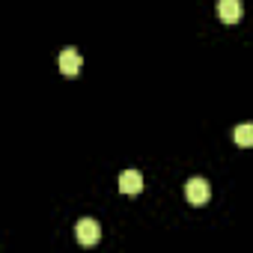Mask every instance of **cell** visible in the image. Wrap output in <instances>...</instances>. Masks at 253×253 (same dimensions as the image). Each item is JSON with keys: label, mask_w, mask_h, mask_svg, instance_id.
Here are the masks:
<instances>
[{"label": "cell", "mask_w": 253, "mask_h": 253, "mask_svg": "<svg viewBox=\"0 0 253 253\" xmlns=\"http://www.w3.org/2000/svg\"><path fill=\"white\" fill-rule=\"evenodd\" d=\"M185 197H188V203L191 206H206L209 203V197H211V188H209V182L206 179H191V182H185Z\"/></svg>", "instance_id": "obj_1"}, {"label": "cell", "mask_w": 253, "mask_h": 253, "mask_svg": "<svg viewBox=\"0 0 253 253\" xmlns=\"http://www.w3.org/2000/svg\"><path fill=\"white\" fill-rule=\"evenodd\" d=\"M75 235H78V241H81L84 247H92V244H98V238H101V226H98L92 217H84V220H78Z\"/></svg>", "instance_id": "obj_2"}, {"label": "cell", "mask_w": 253, "mask_h": 253, "mask_svg": "<svg viewBox=\"0 0 253 253\" xmlns=\"http://www.w3.org/2000/svg\"><path fill=\"white\" fill-rule=\"evenodd\" d=\"M217 15L223 24H238L244 18V6H241V0H220L217 3Z\"/></svg>", "instance_id": "obj_3"}, {"label": "cell", "mask_w": 253, "mask_h": 253, "mask_svg": "<svg viewBox=\"0 0 253 253\" xmlns=\"http://www.w3.org/2000/svg\"><path fill=\"white\" fill-rule=\"evenodd\" d=\"M140 191H143V176H140L137 170H125V173H119V194L134 197V194H140Z\"/></svg>", "instance_id": "obj_5"}, {"label": "cell", "mask_w": 253, "mask_h": 253, "mask_svg": "<svg viewBox=\"0 0 253 253\" xmlns=\"http://www.w3.org/2000/svg\"><path fill=\"white\" fill-rule=\"evenodd\" d=\"M232 140L238 146H253V122H241L232 128Z\"/></svg>", "instance_id": "obj_6"}, {"label": "cell", "mask_w": 253, "mask_h": 253, "mask_svg": "<svg viewBox=\"0 0 253 253\" xmlns=\"http://www.w3.org/2000/svg\"><path fill=\"white\" fill-rule=\"evenodd\" d=\"M81 51L78 48H63V54H60V72L66 75V78H75L78 72H81Z\"/></svg>", "instance_id": "obj_4"}]
</instances>
